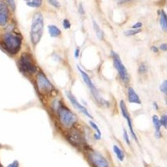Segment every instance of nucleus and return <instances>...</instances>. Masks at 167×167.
I'll return each instance as SVG.
<instances>
[{"label":"nucleus","instance_id":"a878e982","mask_svg":"<svg viewBox=\"0 0 167 167\" xmlns=\"http://www.w3.org/2000/svg\"><path fill=\"white\" fill-rule=\"evenodd\" d=\"M63 26L64 28L67 29H70L71 28V24L70 23L69 20L67 19H64L63 22Z\"/></svg>","mask_w":167,"mask_h":167},{"label":"nucleus","instance_id":"bb28decb","mask_svg":"<svg viewBox=\"0 0 167 167\" xmlns=\"http://www.w3.org/2000/svg\"><path fill=\"white\" fill-rule=\"evenodd\" d=\"M48 2L49 3V4L53 6V7H56V8H59L60 7V4L59 2H58L57 1H55V0H50L48 1Z\"/></svg>","mask_w":167,"mask_h":167},{"label":"nucleus","instance_id":"9b49d317","mask_svg":"<svg viewBox=\"0 0 167 167\" xmlns=\"http://www.w3.org/2000/svg\"><path fill=\"white\" fill-rule=\"evenodd\" d=\"M68 139L72 144L77 147L81 146L85 142L81 134L77 131H72L71 134L68 136Z\"/></svg>","mask_w":167,"mask_h":167},{"label":"nucleus","instance_id":"c756f323","mask_svg":"<svg viewBox=\"0 0 167 167\" xmlns=\"http://www.w3.org/2000/svg\"><path fill=\"white\" fill-rule=\"evenodd\" d=\"M160 48L161 50H162L163 51H166L167 50V44L166 43H163L161 45Z\"/></svg>","mask_w":167,"mask_h":167},{"label":"nucleus","instance_id":"ddd939ff","mask_svg":"<svg viewBox=\"0 0 167 167\" xmlns=\"http://www.w3.org/2000/svg\"><path fill=\"white\" fill-rule=\"evenodd\" d=\"M128 100L130 103H135L137 104H141V101L138 95L136 94L132 87H129L128 90Z\"/></svg>","mask_w":167,"mask_h":167},{"label":"nucleus","instance_id":"aec40b11","mask_svg":"<svg viewBox=\"0 0 167 167\" xmlns=\"http://www.w3.org/2000/svg\"><path fill=\"white\" fill-rule=\"evenodd\" d=\"M27 5L31 7H39L42 5V1L34 0V1H27Z\"/></svg>","mask_w":167,"mask_h":167},{"label":"nucleus","instance_id":"2f4dec72","mask_svg":"<svg viewBox=\"0 0 167 167\" xmlns=\"http://www.w3.org/2000/svg\"><path fill=\"white\" fill-rule=\"evenodd\" d=\"M80 49L78 48H77L75 50V57L77 58L79 57V55H80Z\"/></svg>","mask_w":167,"mask_h":167},{"label":"nucleus","instance_id":"39448f33","mask_svg":"<svg viewBox=\"0 0 167 167\" xmlns=\"http://www.w3.org/2000/svg\"><path fill=\"white\" fill-rule=\"evenodd\" d=\"M19 66L20 69L24 72L34 74L37 71V67L29 53H24L21 55L19 60Z\"/></svg>","mask_w":167,"mask_h":167},{"label":"nucleus","instance_id":"412c9836","mask_svg":"<svg viewBox=\"0 0 167 167\" xmlns=\"http://www.w3.org/2000/svg\"><path fill=\"white\" fill-rule=\"evenodd\" d=\"M142 31L141 29H130V30H127L126 31L124 32V35L126 36H133L137 34L140 33Z\"/></svg>","mask_w":167,"mask_h":167},{"label":"nucleus","instance_id":"b1692460","mask_svg":"<svg viewBox=\"0 0 167 167\" xmlns=\"http://www.w3.org/2000/svg\"><path fill=\"white\" fill-rule=\"evenodd\" d=\"M123 139H124V141L126 142V143H127L128 146H130V139H129L128 134L127 133V131H126L125 129H123Z\"/></svg>","mask_w":167,"mask_h":167},{"label":"nucleus","instance_id":"f3484780","mask_svg":"<svg viewBox=\"0 0 167 167\" xmlns=\"http://www.w3.org/2000/svg\"><path fill=\"white\" fill-rule=\"evenodd\" d=\"M160 24L163 31H167V15L165 12L162 10L161 13V18H160Z\"/></svg>","mask_w":167,"mask_h":167},{"label":"nucleus","instance_id":"dca6fc26","mask_svg":"<svg viewBox=\"0 0 167 167\" xmlns=\"http://www.w3.org/2000/svg\"><path fill=\"white\" fill-rule=\"evenodd\" d=\"M113 152L116 155L118 159V160L120 161H123L124 160L125 156H124L123 152L122 151V149L119 148V147L117 145H115L113 147Z\"/></svg>","mask_w":167,"mask_h":167},{"label":"nucleus","instance_id":"4be33fe9","mask_svg":"<svg viewBox=\"0 0 167 167\" xmlns=\"http://www.w3.org/2000/svg\"><path fill=\"white\" fill-rule=\"evenodd\" d=\"M147 67L145 63H142L139 67L138 72L140 74H145L147 72Z\"/></svg>","mask_w":167,"mask_h":167},{"label":"nucleus","instance_id":"f8f14e48","mask_svg":"<svg viewBox=\"0 0 167 167\" xmlns=\"http://www.w3.org/2000/svg\"><path fill=\"white\" fill-rule=\"evenodd\" d=\"M9 17V10L7 5L0 2V26H5L7 23Z\"/></svg>","mask_w":167,"mask_h":167},{"label":"nucleus","instance_id":"423d86ee","mask_svg":"<svg viewBox=\"0 0 167 167\" xmlns=\"http://www.w3.org/2000/svg\"><path fill=\"white\" fill-rule=\"evenodd\" d=\"M111 55L113 59L114 67L117 69V72H118L119 76L121 77L122 80L125 82H128L129 80L128 72L119 55L114 51L111 52Z\"/></svg>","mask_w":167,"mask_h":167},{"label":"nucleus","instance_id":"4468645a","mask_svg":"<svg viewBox=\"0 0 167 167\" xmlns=\"http://www.w3.org/2000/svg\"><path fill=\"white\" fill-rule=\"evenodd\" d=\"M153 124L155 128V136L157 139H159L161 137V124L160 122V120L157 115H154L152 118Z\"/></svg>","mask_w":167,"mask_h":167},{"label":"nucleus","instance_id":"6ab92c4d","mask_svg":"<svg viewBox=\"0 0 167 167\" xmlns=\"http://www.w3.org/2000/svg\"><path fill=\"white\" fill-rule=\"evenodd\" d=\"M90 124L92 126V127L93 129H95V131H96V134H95V138L97 140H99L101 138V132L100 130L99 129V127H98V126L95 124V123L92 121H90Z\"/></svg>","mask_w":167,"mask_h":167},{"label":"nucleus","instance_id":"393cba45","mask_svg":"<svg viewBox=\"0 0 167 167\" xmlns=\"http://www.w3.org/2000/svg\"><path fill=\"white\" fill-rule=\"evenodd\" d=\"M160 122L161 125L163 126L166 129L167 127V115H163L161 117L160 119Z\"/></svg>","mask_w":167,"mask_h":167},{"label":"nucleus","instance_id":"5701e85b","mask_svg":"<svg viewBox=\"0 0 167 167\" xmlns=\"http://www.w3.org/2000/svg\"><path fill=\"white\" fill-rule=\"evenodd\" d=\"M160 90L163 93H164L167 94V80H164L162 84L160 86Z\"/></svg>","mask_w":167,"mask_h":167},{"label":"nucleus","instance_id":"f03ea898","mask_svg":"<svg viewBox=\"0 0 167 167\" xmlns=\"http://www.w3.org/2000/svg\"><path fill=\"white\" fill-rule=\"evenodd\" d=\"M43 26V15L41 12H36L33 16L31 30V39L34 45L37 44L42 38Z\"/></svg>","mask_w":167,"mask_h":167},{"label":"nucleus","instance_id":"c85d7f7f","mask_svg":"<svg viewBox=\"0 0 167 167\" xmlns=\"http://www.w3.org/2000/svg\"><path fill=\"white\" fill-rule=\"evenodd\" d=\"M142 26V23L140 22H138L132 26V28L134 29H139Z\"/></svg>","mask_w":167,"mask_h":167},{"label":"nucleus","instance_id":"1a4fd4ad","mask_svg":"<svg viewBox=\"0 0 167 167\" xmlns=\"http://www.w3.org/2000/svg\"><path fill=\"white\" fill-rule=\"evenodd\" d=\"M119 105H120V110H121V112H122V115L123 116L124 119H126L127 121L128 126V127H129L130 134H132L133 138L135 139V141L137 142V141H138L137 136L136 134H135V133L134 131L133 127L132 122V120H131V119H130V115H129V114L128 113V110H127L126 105H125V104L124 101H120Z\"/></svg>","mask_w":167,"mask_h":167},{"label":"nucleus","instance_id":"a211bd4d","mask_svg":"<svg viewBox=\"0 0 167 167\" xmlns=\"http://www.w3.org/2000/svg\"><path fill=\"white\" fill-rule=\"evenodd\" d=\"M93 28L97 37L100 39H103L104 38V33L95 21H93Z\"/></svg>","mask_w":167,"mask_h":167},{"label":"nucleus","instance_id":"7ed1b4c3","mask_svg":"<svg viewBox=\"0 0 167 167\" xmlns=\"http://www.w3.org/2000/svg\"><path fill=\"white\" fill-rule=\"evenodd\" d=\"M58 115L60 122L65 128L70 129L76 123V115L63 105H61L59 106L58 109Z\"/></svg>","mask_w":167,"mask_h":167},{"label":"nucleus","instance_id":"6e6552de","mask_svg":"<svg viewBox=\"0 0 167 167\" xmlns=\"http://www.w3.org/2000/svg\"><path fill=\"white\" fill-rule=\"evenodd\" d=\"M88 159L93 167H109V163L107 159L96 151H92L89 153Z\"/></svg>","mask_w":167,"mask_h":167},{"label":"nucleus","instance_id":"2eb2a0df","mask_svg":"<svg viewBox=\"0 0 167 167\" xmlns=\"http://www.w3.org/2000/svg\"><path fill=\"white\" fill-rule=\"evenodd\" d=\"M48 32L52 37H57L61 34V31L54 25H50L48 27Z\"/></svg>","mask_w":167,"mask_h":167},{"label":"nucleus","instance_id":"0eeeda50","mask_svg":"<svg viewBox=\"0 0 167 167\" xmlns=\"http://www.w3.org/2000/svg\"><path fill=\"white\" fill-rule=\"evenodd\" d=\"M37 85L38 90L42 94H46L53 90L54 87L42 72H39L37 76Z\"/></svg>","mask_w":167,"mask_h":167},{"label":"nucleus","instance_id":"473e14b6","mask_svg":"<svg viewBox=\"0 0 167 167\" xmlns=\"http://www.w3.org/2000/svg\"><path fill=\"white\" fill-rule=\"evenodd\" d=\"M151 49H152V50L153 51V52L154 53H157L158 52V50H159L157 47H156V46H152L151 47Z\"/></svg>","mask_w":167,"mask_h":167},{"label":"nucleus","instance_id":"cd10ccee","mask_svg":"<svg viewBox=\"0 0 167 167\" xmlns=\"http://www.w3.org/2000/svg\"><path fill=\"white\" fill-rule=\"evenodd\" d=\"M7 167H19V163L18 161H14V162L10 164V165Z\"/></svg>","mask_w":167,"mask_h":167},{"label":"nucleus","instance_id":"20e7f679","mask_svg":"<svg viewBox=\"0 0 167 167\" xmlns=\"http://www.w3.org/2000/svg\"><path fill=\"white\" fill-rule=\"evenodd\" d=\"M77 69L79 70V72H81V74L83 79V81H85L86 85L90 89L91 93L92 94L93 97H95V100L97 101L99 104H100L101 105H108V102L107 101H105V100H104L99 94L98 91L95 88V85H93V84L92 83L91 79L88 76V75L86 73V72H84L83 70H82L81 68L79 66H77Z\"/></svg>","mask_w":167,"mask_h":167},{"label":"nucleus","instance_id":"9d476101","mask_svg":"<svg viewBox=\"0 0 167 167\" xmlns=\"http://www.w3.org/2000/svg\"><path fill=\"white\" fill-rule=\"evenodd\" d=\"M66 94L67 97L68 98V99L70 100V102L72 103V104L73 105V107L75 109H76L77 110H78L79 111L81 112L82 113H83L84 115H86V116H87L90 119H93V116L88 112V110H87L86 107L85 106H82L81 104H80L78 102V101L76 99V97L73 96L71 92H70L69 91H66Z\"/></svg>","mask_w":167,"mask_h":167},{"label":"nucleus","instance_id":"72a5a7b5","mask_svg":"<svg viewBox=\"0 0 167 167\" xmlns=\"http://www.w3.org/2000/svg\"><path fill=\"white\" fill-rule=\"evenodd\" d=\"M153 106H154V108L156 110H158L159 107H158V106L157 102H153Z\"/></svg>","mask_w":167,"mask_h":167},{"label":"nucleus","instance_id":"f257e3e1","mask_svg":"<svg viewBox=\"0 0 167 167\" xmlns=\"http://www.w3.org/2000/svg\"><path fill=\"white\" fill-rule=\"evenodd\" d=\"M22 38L17 34L12 33L5 34L2 41L3 48L11 54L19 52L21 47Z\"/></svg>","mask_w":167,"mask_h":167},{"label":"nucleus","instance_id":"7c9ffc66","mask_svg":"<svg viewBox=\"0 0 167 167\" xmlns=\"http://www.w3.org/2000/svg\"><path fill=\"white\" fill-rule=\"evenodd\" d=\"M79 13L80 14H85V10L83 9V7L82 4L80 5V7H79Z\"/></svg>","mask_w":167,"mask_h":167}]
</instances>
